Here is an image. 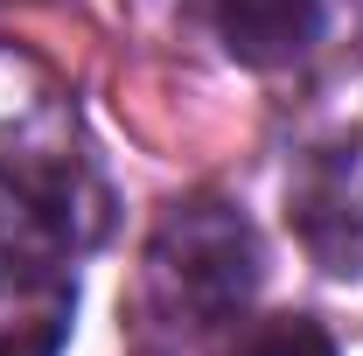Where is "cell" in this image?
Masks as SVG:
<instances>
[{
  "label": "cell",
  "mask_w": 363,
  "mask_h": 356,
  "mask_svg": "<svg viewBox=\"0 0 363 356\" xmlns=\"http://www.w3.org/2000/svg\"><path fill=\"white\" fill-rule=\"evenodd\" d=\"M140 279H147V301L161 321L217 328V321H238L252 308V294L266 279V245L230 196H210V189L175 196L147 230Z\"/></svg>",
  "instance_id": "6da1fadb"
},
{
  "label": "cell",
  "mask_w": 363,
  "mask_h": 356,
  "mask_svg": "<svg viewBox=\"0 0 363 356\" xmlns=\"http://www.w3.org/2000/svg\"><path fill=\"white\" fill-rule=\"evenodd\" d=\"M112 203L77 154L63 147H7L0 154V259L70 272L105 238Z\"/></svg>",
  "instance_id": "7a4b0ae2"
},
{
  "label": "cell",
  "mask_w": 363,
  "mask_h": 356,
  "mask_svg": "<svg viewBox=\"0 0 363 356\" xmlns=\"http://www.w3.org/2000/svg\"><path fill=\"white\" fill-rule=\"evenodd\" d=\"M286 223L321 272H363V133L301 154V168L286 175Z\"/></svg>",
  "instance_id": "3957f363"
},
{
  "label": "cell",
  "mask_w": 363,
  "mask_h": 356,
  "mask_svg": "<svg viewBox=\"0 0 363 356\" xmlns=\"http://www.w3.org/2000/svg\"><path fill=\"white\" fill-rule=\"evenodd\" d=\"M70 314H77L70 272L0 259V356H56L70 343Z\"/></svg>",
  "instance_id": "277c9868"
},
{
  "label": "cell",
  "mask_w": 363,
  "mask_h": 356,
  "mask_svg": "<svg viewBox=\"0 0 363 356\" xmlns=\"http://www.w3.org/2000/svg\"><path fill=\"white\" fill-rule=\"evenodd\" d=\"M210 14L224 49L252 70L301 63L321 43V0H210Z\"/></svg>",
  "instance_id": "5b68a950"
},
{
  "label": "cell",
  "mask_w": 363,
  "mask_h": 356,
  "mask_svg": "<svg viewBox=\"0 0 363 356\" xmlns=\"http://www.w3.org/2000/svg\"><path fill=\"white\" fill-rule=\"evenodd\" d=\"M238 356H335V343L308 314H272V321H252L238 335Z\"/></svg>",
  "instance_id": "8992f818"
}]
</instances>
